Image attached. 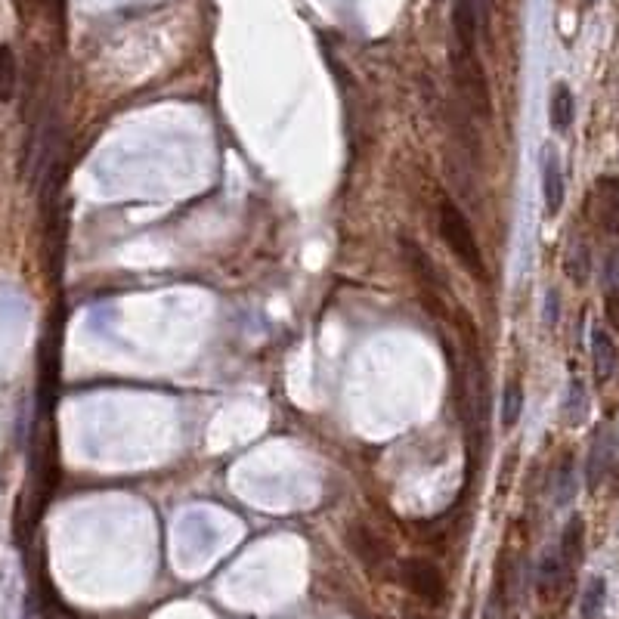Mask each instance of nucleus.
<instances>
[{"instance_id":"nucleus-7","label":"nucleus","mask_w":619,"mask_h":619,"mask_svg":"<svg viewBox=\"0 0 619 619\" xmlns=\"http://www.w3.org/2000/svg\"><path fill=\"white\" fill-rule=\"evenodd\" d=\"M595 217L610 236H619V180L601 177L595 186Z\"/></svg>"},{"instance_id":"nucleus-19","label":"nucleus","mask_w":619,"mask_h":619,"mask_svg":"<svg viewBox=\"0 0 619 619\" xmlns=\"http://www.w3.org/2000/svg\"><path fill=\"white\" fill-rule=\"evenodd\" d=\"M607 319L619 329V291H607Z\"/></svg>"},{"instance_id":"nucleus-10","label":"nucleus","mask_w":619,"mask_h":619,"mask_svg":"<svg viewBox=\"0 0 619 619\" xmlns=\"http://www.w3.org/2000/svg\"><path fill=\"white\" fill-rule=\"evenodd\" d=\"M579 490V480H576V465H573V455L567 452L564 459L558 462L555 474H551V496H555L558 505H570L573 496Z\"/></svg>"},{"instance_id":"nucleus-3","label":"nucleus","mask_w":619,"mask_h":619,"mask_svg":"<svg viewBox=\"0 0 619 619\" xmlns=\"http://www.w3.org/2000/svg\"><path fill=\"white\" fill-rule=\"evenodd\" d=\"M616 459V431L610 425H604L595 437H592V449H589V465H585V477H589V486L598 490V486L607 480L610 468Z\"/></svg>"},{"instance_id":"nucleus-16","label":"nucleus","mask_w":619,"mask_h":619,"mask_svg":"<svg viewBox=\"0 0 619 619\" xmlns=\"http://www.w3.org/2000/svg\"><path fill=\"white\" fill-rule=\"evenodd\" d=\"M604 598H607V582L601 576L589 579V585H585V592H582V604H579L582 616L595 619L604 610Z\"/></svg>"},{"instance_id":"nucleus-5","label":"nucleus","mask_w":619,"mask_h":619,"mask_svg":"<svg viewBox=\"0 0 619 619\" xmlns=\"http://www.w3.org/2000/svg\"><path fill=\"white\" fill-rule=\"evenodd\" d=\"M350 548H353V555L360 558L366 567H372V570H381L387 561H390V545L375 533V530H369L366 524H353L350 527Z\"/></svg>"},{"instance_id":"nucleus-12","label":"nucleus","mask_w":619,"mask_h":619,"mask_svg":"<svg viewBox=\"0 0 619 619\" xmlns=\"http://www.w3.org/2000/svg\"><path fill=\"white\" fill-rule=\"evenodd\" d=\"M582 548H585V524H582V517H570L567 520V527H564V536H561V558L567 567H579L582 561Z\"/></svg>"},{"instance_id":"nucleus-11","label":"nucleus","mask_w":619,"mask_h":619,"mask_svg":"<svg viewBox=\"0 0 619 619\" xmlns=\"http://www.w3.org/2000/svg\"><path fill=\"white\" fill-rule=\"evenodd\" d=\"M573 115H576V103H573V93L567 84H558L555 93H551V106H548V118H551V127L564 134L573 124Z\"/></svg>"},{"instance_id":"nucleus-13","label":"nucleus","mask_w":619,"mask_h":619,"mask_svg":"<svg viewBox=\"0 0 619 619\" xmlns=\"http://www.w3.org/2000/svg\"><path fill=\"white\" fill-rule=\"evenodd\" d=\"M585 415H589V394H585V384L579 378H573L567 387V397H564V421L570 428H576L585 421Z\"/></svg>"},{"instance_id":"nucleus-2","label":"nucleus","mask_w":619,"mask_h":619,"mask_svg":"<svg viewBox=\"0 0 619 619\" xmlns=\"http://www.w3.org/2000/svg\"><path fill=\"white\" fill-rule=\"evenodd\" d=\"M397 573H400V582L406 585V589L425 604H440L446 598V579H443L437 564H431L425 558H406V561H400Z\"/></svg>"},{"instance_id":"nucleus-8","label":"nucleus","mask_w":619,"mask_h":619,"mask_svg":"<svg viewBox=\"0 0 619 619\" xmlns=\"http://www.w3.org/2000/svg\"><path fill=\"white\" fill-rule=\"evenodd\" d=\"M592 360H595V378L598 384H607L619 366V350H616V341L610 338L607 329L595 325L592 329Z\"/></svg>"},{"instance_id":"nucleus-6","label":"nucleus","mask_w":619,"mask_h":619,"mask_svg":"<svg viewBox=\"0 0 619 619\" xmlns=\"http://www.w3.org/2000/svg\"><path fill=\"white\" fill-rule=\"evenodd\" d=\"M542 195H545L548 217H555L564 208V171H561V158L555 149H545V158H542Z\"/></svg>"},{"instance_id":"nucleus-9","label":"nucleus","mask_w":619,"mask_h":619,"mask_svg":"<svg viewBox=\"0 0 619 619\" xmlns=\"http://www.w3.org/2000/svg\"><path fill=\"white\" fill-rule=\"evenodd\" d=\"M570 573H573V567L564 564L561 551H551V555H545V561L539 567V595L551 598V595L564 592L567 582H570Z\"/></svg>"},{"instance_id":"nucleus-17","label":"nucleus","mask_w":619,"mask_h":619,"mask_svg":"<svg viewBox=\"0 0 619 619\" xmlns=\"http://www.w3.org/2000/svg\"><path fill=\"white\" fill-rule=\"evenodd\" d=\"M589 248H585L582 242L579 245H573L570 248V254H567V276L573 279V282H585L589 279Z\"/></svg>"},{"instance_id":"nucleus-20","label":"nucleus","mask_w":619,"mask_h":619,"mask_svg":"<svg viewBox=\"0 0 619 619\" xmlns=\"http://www.w3.org/2000/svg\"><path fill=\"white\" fill-rule=\"evenodd\" d=\"M548 319H558V291H548Z\"/></svg>"},{"instance_id":"nucleus-18","label":"nucleus","mask_w":619,"mask_h":619,"mask_svg":"<svg viewBox=\"0 0 619 619\" xmlns=\"http://www.w3.org/2000/svg\"><path fill=\"white\" fill-rule=\"evenodd\" d=\"M604 288L607 291H619V251L610 254L607 267H604Z\"/></svg>"},{"instance_id":"nucleus-15","label":"nucleus","mask_w":619,"mask_h":619,"mask_svg":"<svg viewBox=\"0 0 619 619\" xmlns=\"http://www.w3.org/2000/svg\"><path fill=\"white\" fill-rule=\"evenodd\" d=\"M520 412H524V387L517 381H508L502 394V428H514Z\"/></svg>"},{"instance_id":"nucleus-14","label":"nucleus","mask_w":619,"mask_h":619,"mask_svg":"<svg viewBox=\"0 0 619 619\" xmlns=\"http://www.w3.org/2000/svg\"><path fill=\"white\" fill-rule=\"evenodd\" d=\"M19 87V65L10 44H0V103H10Z\"/></svg>"},{"instance_id":"nucleus-4","label":"nucleus","mask_w":619,"mask_h":619,"mask_svg":"<svg viewBox=\"0 0 619 619\" xmlns=\"http://www.w3.org/2000/svg\"><path fill=\"white\" fill-rule=\"evenodd\" d=\"M477 31H480L477 0H455V7H452V35H455V44H459V50H455V53L474 56Z\"/></svg>"},{"instance_id":"nucleus-1","label":"nucleus","mask_w":619,"mask_h":619,"mask_svg":"<svg viewBox=\"0 0 619 619\" xmlns=\"http://www.w3.org/2000/svg\"><path fill=\"white\" fill-rule=\"evenodd\" d=\"M440 236L449 245V251L455 254V260L474 276V279H486V267H483V254L480 245L474 239L471 220L462 214L459 205H452L449 199L440 202Z\"/></svg>"}]
</instances>
